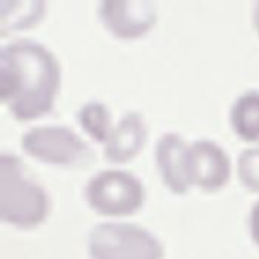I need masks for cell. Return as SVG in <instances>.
Segmentation results:
<instances>
[{"label": "cell", "instance_id": "6da1fadb", "mask_svg": "<svg viewBox=\"0 0 259 259\" xmlns=\"http://www.w3.org/2000/svg\"><path fill=\"white\" fill-rule=\"evenodd\" d=\"M60 89V62L45 45L18 39L0 49V98L18 121L48 114Z\"/></svg>", "mask_w": 259, "mask_h": 259}, {"label": "cell", "instance_id": "3957f363", "mask_svg": "<svg viewBox=\"0 0 259 259\" xmlns=\"http://www.w3.org/2000/svg\"><path fill=\"white\" fill-rule=\"evenodd\" d=\"M91 259H163L160 240L135 224L102 222L89 234Z\"/></svg>", "mask_w": 259, "mask_h": 259}, {"label": "cell", "instance_id": "7c38bea8", "mask_svg": "<svg viewBox=\"0 0 259 259\" xmlns=\"http://www.w3.org/2000/svg\"><path fill=\"white\" fill-rule=\"evenodd\" d=\"M77 121L84 134L101 145L105 144L114 127L108 107L100 101H89L83 104L77 111Z\"/></svg>", "mask_w": 259, "mask_h": 259}, {"label": "cell", "instance_id": "5b68a950", "mask_svg": "<svg viewBox=\"0 0 259 259\" xmlns=\"http://www.w3.org/2000/svg\"><path fill=\"white\" fill-rule=\"evenodd\" d=\"M21 147L30 157L52 166L80 167L94 159L91 145L73 129L61 124L31 127L22 135Z\"/></svg>", "mask_w": 259, "mask_h": 259}, {"label": "cell", "instance_id": "277c9868", "mask_svg": "<svg viewBox=\"0 0 259 259\" xmlns=\"http://www.w3.org/2000/svg\"><path fill=\"white\" fill-rule=\"evenodd\" d=\"M91 209L102 217L121 218L137 213L145 201V188L134 174L107 169L92 177L84 188Z\"/></svg>", "mask_w": 259, "mask_h": 259}, {"label": "cell", "instance_id": "5bb4252c", "mask_svg": "<svg viewBox=\"0 0 259 259\" xmlns=\"http://www.w3.org/2000/svg\"><path fill=\"white\" fill-rule=\"evenodd\" d=\"M250 234H252V239L256 243V246L259 247V200L253 204L252 210H250Z\"/></svg>", "mask_w": 259, "mask_h": 259}, {"label": "cell", "instance_id": "8fae6325", "mask_svg": "<svg viewBox=\"0 0 259 259\" xmlns=\"http://www.w3.org/2000/svg\"><path fill=\"white\" fill-rule=\"evenodd\" d=\"M230 123L240 140L259 141V91H247L234 101L230 110Z\"/></svg>", "mask_w": 259, "mask_h": 259}, {"label": "cell", "instance_id": "9c48e42d", "mask_svg": "<svg viewBox=\"0 0 259 259\" xmlns=\"http://www.w3.org/2000/svg\"><path fill=\"white\" fill-rule=\"evenodd\" d=\"M188 145L174 132L161 135L156 145V163L163 184L174 194H185L191 190L187 170Z\"/></svg>", "mask_w": 259, "mask_h": 259}, {"label": "cell", "instance_id": "8992f818", "mask_svg": "<svg viewBox=\"0 0 259 259\" xmlns=\"http://www.w3.org/2000/svg\"><path fill=\"white\" fill-rule=\"evenodd\" d=\"M98 18L111 36L137 40L153 30L157 12L153 3L145 0H104L98 8Z\"/></svg>", "mask_w": 259, "mask_h": 259}, {"label": "cell", "instance_id": "52a82bcc", "mask_svg": "<svg viewBox=\"0 0 259 259\" xmlns=\"http://www.w3.org/2000/svg\"><path fill=\"white\" fill-rule=\"evenodd\" d=\"M187 170L191 188L215 193L231 178V160L217 142L199 140L188 145Z\"/></svg>", "mask_w": 259, "mask_h": 259}, {"label": "cell", "instance_id": "30bf717a", "mask_svg": "<svg viewBox=\"0 0 259 259\" xmlns=\"http://www.w3.org/2000/svg\"><path fill=\"white\" fill-rule=\"evenodd\" d=\"M46 15V5L41 0H2L0 2V33L30 30L39 25Z\"/></svg>", "mask_w": 259, "mask_h": 259}, {"label": "cell", "instance_id": "7a4b0ae2", "mask_svg": "<svg viewBox=\"0 0 259 259\" xmlns=\"http://www.w3.org/2000/svg\"><path fill=\"white\" fill-rule=\"evenodd\" d=\"M51 212L46 188L15 154L0 156V217L20 228L33 230L41 225Z\"/></svg>", "mask_w": 259, "mask_h": 259}, {"label": "cell", "instance_id": "9a60e30c", "mask_svg": "<svg viewBox=\"0 0 259 259\" xmlns=\"http://www.w3.org/2000/svg\"><path fill=\"white\" fill-rule=\"evenodd\" d=\"M252 21H253V27L259 34V3H256L255 9H253V15H252Z\"/></svg>", "mask_w": 259, "mask_h": 259}, {"label": "cell", "instance_id": "ba28073f", "mask_svg": "<svg viewBox=\"0 0 259 259\" xmlns=\"http://www.w3.org/2000/svg\"><path fill=\"white\" fill-rule=\"evenodd\" d=\"M148 140V126L142 114L137 111L126 113L114 124L108 140L105 141L104 157L111 163H127L144 150Z\"/></svg>", "mask_w": 259, "mask_h": 259}, {"label": "cell", "instance_id": "4fadbf2b", "mask_svg": "<svg viewBox=\"0 0 259 259\" xmlns=\"http://www.w3.org/2000/svg\"><path fill=\"white\" fill-rule=\"evenodd\" d=\"M237 175L247 191L259 194V145L241 151L237 161Z\"/></svg>", "mask_w": 259, "mask_h": 259}]
</instances>
